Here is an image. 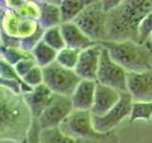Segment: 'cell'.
<instances>
[{
  "label": "cell",
  "mask_w": 152,
  "mask_h": 143,
  "mask_svg": "<svg viewBox=\"0 0 152 143\" xmlns=\"http://www.w3.org/2000/svg\"><path fill=\"white\" fill-rule=\"evenodd\" d=\"M38 9H39V17H38V24L44 29H49L61 26L62 15L60 4L53 1H35Z\"/></svg>",
  "instance_id": "cell-17"
},
{
  "label": "cell",
  "mask_w": 152,
  "mask_h": 143,
  "mask_svg": "<svg viewBox=\"0 0 152 143\" xmlns=\"http://www.w3.org/2000/svg\"><path fill=\"white\" fill-rule=\"evenodd\" d=\"M96 81L82 79L71 95L75 111H90L94 104Z\"/></svg>",
  "instance_id": "cell-15"
},
{
  "label": "cell",
  "mask_w": 152,
  "mask_h": 143,
  "mask_svg": "<svg viewBox=\"0 0 152 143\" xmlns=\"http://www.w3.org/2000/svg\"><path fill=\"white\" fill-rule=\"evenodd\" d=\"M53 93L43 83L33 88L31 93L23 94L27 105L30 108L33 118L38 119L50 103Z\"/></svg>",
  "instance_id": "cell-16"
},
{
  "label": "cell",
  "mask_w": 152,
  "mask_h": 143,
  "mask_svg": "<svg viewBox=\"0 0 152 143\" xmlns=\"http://www.w3.org/2000/svg\"><path fill=\"white\" fill-rule=\"evenodd\" d=\"M73 23L92 41L99 43L107 40V13L103 10L102 1H92Z\"/></svg>",
  "instance_id": "cell-5"
},
{
  "label": "cell",
  "mask_w": 152,
  "mask_h": 143,
  "mask_svg": "<svg viewBox=\"0 0 152 143\" xmlns=\"http://www.w3.org/2000/svg\"><path fill=\"white\" fill-rule=\"evenodd\" d=\"M145 46L146 47V49L148 50L150 52H152V35H150V37L147 39V41L145 42Z\"/></svg>",
  "instance_id": "cell-33"
},
{
  "label": "cell",
  "mask_w": 152,
  "mask_h": 143,
  "mask_svg": "<svg viewBox=\"0 0 152 143\" xmlns=\"http://www.w3.org/2000/svg\"><path fill=\"white\" fill-rule=\"evenodd\" d=\"M127 92L133 102L152 101V70L127 73Z\"/></svg>",
  "instance_id": "cell-12"
},
{
  "label": "cell",
  "mask_w": 152,
  "mask_h": 143,
  "mask_svg": "<svg viewBox=\"0 0 152 143\" xmlns=\"http://www.w3.org/2000/svg\"><path fill=\"white\" fill-rule=\"evenodd\" d=\"M152 35V11L142 19L139 28V37L138 44L145 45L147 39Z\"/></svg>",
  "instance_id": "cell-27"
},
{
  "label": "cell",
  "mask_w": 152,
  "mask_h": 143,
  "mask_svg": "<svg viewBox=\"0 0 152 143\" xmlns=\"http://www.w3.org/2000/svg\"><path fill=\"white\" fill-rule=\"evenodd\" d=\"M44 84L52 93L71 97L81 79L74 70L66 69L57 62L43 68Z\"/></svg>",
  "instance_id": "cell-6"
},
{
  "label": "cell",
  "mask_w": 152,
  "mask_h": 143,
  "mask_svg": "<svg viewBox=\"0 0 152 143\" xmlns=\"http://www.w3.org/2000/svg\"><path fill=\"white\" fill-rule=\"evenodd\" d=\"M42 40L57 52H60L66 48V43L62 35L60 26L46 30Z\"/></svg>",
  "instance_id": "cell-22"
},
{
  "label": "cell",
  "mask_w": 152,
  "mask_h": 143,
  "mask_svg": "<svg viewBox=\"0 0 152 143\" xmlns=\"http://www.w3.org/2000/svg\"><path fill=\"white\" fill-rule=\"evenodd\" d=\"M40 133H41L40 125H39V123H38L37 119L34 118L30 132L28 133L27 136L24 138L20 143H41Z\"/></svg>",
  "instance_id": "cell-29"
},
{
  "label": "cell",
  "mask_w": 152,
  "mask_h": 143,
  "mask_svg": "<svg viewBox=\"0 0 152 143\" xmlns=\"http://www.w3.org/2000/svg\"><path fill=\"white\" fill-rule=\"evenodd\" d=\"M60 130L79 143H118L116 133H99L92 124L90 111H74L62 122Z\"/></svg>",
  "instance_id": "cell-4"
},
{
  "label": "cell",
  "mask_w": 152,
  "mask_h": 143,
  "mask_svg": "<svg viewBox=\"0 0 152 143\" xmlns=\"http://www.w3.org/2000/svg\"><path fill=\"white\" fill-rule=\"evenodd\" d=\"M73 111L70 97L53 94L50 103L37 119L41 130L60 127L62 122Z\"/></svg>",
  "instance_id": "cell-9"
},
{
  "label": "cell",
  "mask_w": 152,
  "mask_h": 143,
  "mask_svg": "<svg viewBox=\"0 0 152 143\" xmlns=\"http://www.w3.org/2000/svg\"><path fill=\"white\" fill-rule=\"evenodd\" d=\"M120 97L121 94L119 91L97 82L96 90H95L94 104L90 110V113L92 116H104L119 102Z\"/></svg>",
  "instance_id": "cell-13"
},
{
  "label": "cell",
  "mask_w": 152,
  "mask_h": 143,
  "mask_svg": "<svg viewBox=\"0 0 152 143\" xmlns=\"http://www.w3.org/2000/svg\"><path fill=\"white\" fill-rule=\"evenodd\" d=\"M102 45L108 51L112 60L123 67L127 73H142L152 70L151 52L145 45L134 41H102Z\"/></svg>",
  "instance_id": "cell-3"
},
{
  "label": "cell",
  "mask_w": 152,
  "mask_h": 143,
  "mask_svg": "<svg viewBox=\"0 0 152 143\" xmlns=\"http://www.w3.org/2000/svg\"><path fill=\"white\" fill-rule=\"evenodd\" d=\"M0 78L16 80L18 82H20L24 87L23 94L31 93L33 90V88H31V86H28L25 81L23 80V78L18 75L15 69H14V67L7 63V62L2 58L0 60Z\"/></svg>",
  "instance_id": "cell-25"
},
{
  "label": "cell",
  "mask_w": 152,
  "mask_h": 143,
  "mask_svg": "<svg viewBox=\"0 0 152 143\" xmlns=\"http://www.w3.org/2000/svg\"><path fill=\"white\" fill-rule=\"evenodd\" d=\"M81 52L82 51L65 48L62 51L58 52L56 57V62L66 69L74 70L76 65H77Z\"/></svg>",
  "instance_id": "cell-23"
},
{
  "label": "cell",
  "mask_w": 152,
  "mask_h": 143,
  "mask_svg": "<svg viewBox=\"0 0 152 143\" xmlns=\"http://www.w3.org/2000/svg\"><path fill=\"white\" fill-rule=\"evenodd\" d=\"M35 66H37L36 62L34 58H28V59H24L20 61L19 63H17L14 67L16 73L20 77L23 78V76H25L28 72H30L32 68H34Z\"/></svg>",
  "instance_id": "cell-30"
},
{
  "label": "cell",
  "mask_w": 152,
  "mask_h": 143,
  "mask_svg": "<svg viewBox=\"0 0 152 143\" xmlns=\"http://www.w3.org/2000/svg\"><path fill=\"white\" fill-rule=\"evenodd\" d=\"M60 28L64 41L66 43V48L84 51L88 48L98 44L86 35L73 22L62 23Z\"/></svg>",
  "instance_id": "cell-14"
},
{
  "label": "cell",
  "mask_w": 152,
  "mask_h": 143,
  "mask_svg": "<svg viewBox=\"0 0 152 143\" xmlns=\"http://www.w3.org/2000/svg\"><path fill=\"white\" fill-rule=\"evenodd\" d=\"M32 55L34 57V60L36 62L37 66L41 68H46L49 65L52 64L56 61V57L58 52L52 49L44 41H40L37 44V46L32 51Z\"/></svg>",
  "instance_id": "cell-19"
},
{
  "label": "cell",
  "mask_w": 152,
  "mask_h": 143,
  "mask_svg": "<svg viewBox=\"0 0 152 143\" xmlns=\"http://www.w3.org/2000/svg\"><path fill=\"white\" fill-rule=\"evenodd\" d=\"M1 14H2V27L3 30L8 35L23 38L32 35L38 27V20L34 18L25 17L17 13L14 10L1 2Z\"/></svg>",
  "instance_id": "cell-10"
},
{
  "label": "cell",
  "mask_w": 152,
  "mask_h": 143,
  "mask_svg": "<svg viewBox=\"0 0 152 143\" xmlns=\"http://www.w3.org/2000/svg\"><path fill=\"white\" fill-rule=\"evenodd\" d=\"M120 100L104 116H92L94 129L99 133H109L114 131L119 124L127 116H131L133 99L128 92H120Z\"/></svg>",
  "instance_id": "cell-7"
},
{
  "label": "cell",
  "mask_w": 152,
  "mask_h": 143,
  "mask_svg": "<svg viewBox=\"0 0 152 143\" xmlns=\"http://www.w3.org/2000/svg\"><path fill=\"white\" fill-rule=\"evenodd\" d=\"M103 48L104 47L102 45L96 44L81 52L77 65L74 69L75 73L81 79L97 80V74Z\"/></svg>",
  "instance_id": "cell-11"
},
{
  "label": "cell",
  "mask_w": 152,
  "mask_h": 143,
  "mask_svg": "<svg viewBox=\"0 0 152 143\" xmlns=\"http://www.w3.org/2000/svg\"><path fill=\"white\" fill-rule=\"evenodd\" d=\"M1 46L7 48H19L20 49L21 38L12 36L1 30Z\"/></svg>",
  "instance_id": "cell-31"
},
{
  "label": "cell",
  "mask_w": 152,
  "mask_h": 143,
  "mask_svg": "<svg viewBox=\"0 0 152 143\" xmlns=\"http://www.w3.org/2000/svg\"><path fill=\"white\" fill-rule=\"evenodd\" d=\"M92 2V0H62L60 4L62 22H73L74 19Z\"/></svg>",
  "instance_id": "cell-18"
},
{
  "label": "cell",
  "mask_w": 152,
  "mask_h": 143,
  "mask_svg": "<svg viewBox=\"0 0 152 143\" xmlns=\"http://www.w3.org/2000/svg\"><path fill=\"white\" fill-rule=\"evenodd\" d=\"M96 81L119 92H127V72L112 60L106 48L102 51Z\"/></svg>",
  "instance_id": "cell-8"
},
{
  "label": "cell",
  "mask_w": 152,
  "mask_h": 143,
  "mask_svg": "<svg viewBox=\"0 0 152 143\" xmlns=\"http://www.w3.org/2000/svg\"><path fill=\"white\" fill-rule=\"evenodd\" d=\"M33 120L23 94L0 88V139L20 143L30 132Z\"/></svg>",
  "instance_id": "cell-2"
},
{
  "label": "cell",
  "mask_w": 152,
  "mask_h": 143,
  "mask_svg": "<svg viewBox=\"0 0 152 143\" xmlns=\"http://www.w3.org/2000/svg\"><path fill=\"white\" fill-rule=\"evenodd\" d=\"M0 49H1L0 50V52H1V58L12 66H15L17 63L24 59L34 58L32 54L24 52L19 48H7L1 46Z\"/></svg>",
  "instance_id": "cell-21"
},
{
  "label": "cell",
  "mask_w": 152,
  "mask_h": 143,
  "mask_svg": "<svg viewBox=\"0 0 152 143\" xmlns=\"http://www.w3.org/2000/svg\"><path fill=\"white\" fill-rule=\"evenodd\" d=\"M152 118V101L149 102H133L129 121L145 120L150 121Z\"/></svg>",
  "instance_id": "cell-24"
},
{
  "label": "cell",
  "mask_w": 152,
  "mask_h": 143,
  "mask_svg": "<svg viewBox=\"0 0 152 143\" xmlns=\"http://www.w3.org/2000/svg\"><path fill=\"white\" fill-rule=\"evenodd\" d=\"M40 140L41 143H79L74 138L66 136L59 127L41 130Z\"/></svg>",
  "instance_id": "cell-20"
},
{
  "label": "cell",
  "mask_w": 152,
  "mask_h": 143,
  "mask_svg": "<svg viewBox=\"0 0 152 143\" xmlns=\"http://www.w3.org/2000/svg\"><path fill=\"white\" fill-rule=\"evenodd\" d=\"M122 0H104V1H102L103 3V10L104 13H109L110 11H112L113 9H115L116 7H118L119 5L121 4Z\"/></svg>",
  "instance_id": "cell-32"
},
{
  "label": "cell",
  "mask_w": 152,
  "mask_h": 143,
  "mask_svg": "<svg viewBox=\"0 0 152 143\" xmlns=\"http://www.w3.org/2000/svg\"><path fill=\"white\" fill-rule=\"evenodd\" d=\"M44 32H45V30L38 24L36 31L33 32L32 35L21 38L20 49L26 52H30V54H31L33 49L37 46L38 43L42 41Z\"/></svg>",
  "instance_id": "cell-26"
},
{
  "label": "cell",
  "mask_w": 152,
  "mask_h": 143,
  "mask_svg": "<svg viewBox=\"0 0 152 143\" xmlns=\"http://www.w3.org/2000/svg\"><path fill=\"white\" fill-rule=\"evenodd\" d=\"M152 11V0H125L107 13V40L138 43L140 25Z\"/></svg>",
  "instance_id": "cell-1"
},
{
  "label": "cell",
  "mask_w": 152,
  "mask_h": 143,
  "mask_svg": "<svg viewBox=\"0 0 152 143\" xmlns=\"http://www.w3.org/2000/svg\"><path fill=\"white\" fill-rule=\"evenodd\" d=\"M23 80L31 86V88H34L36 86H39L44 83V74H43V69L39 66H35L28 73L23 76Z\"/></svg>",
  "instance_id": "cell-28"
}]
</instances>
